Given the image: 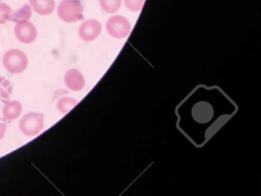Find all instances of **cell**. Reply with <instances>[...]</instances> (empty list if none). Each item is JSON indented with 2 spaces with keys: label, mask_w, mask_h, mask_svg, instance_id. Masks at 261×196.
Instances as JSON below:
<instances>
[{
  "label": "cell",
  "mask_w": 261,
  "mask_h": 196,
  "mask_svg": "<svg viewBox=\"0 0 261 196\" xmlns=\"http://www.w3.org/2000/svg\"><path fill=\"white\" fill-rule=\"evenodd\" d=\"M13 93V85L4 77L0 76V99L8 100Z\"/></svg>",
  "instance_id": "5bb4252c"
},
{
  "label": "cell",
  "mask_w": 261,
  "mask_h": 196,
  "mask_svg": "<svg viewBox=\"0 0 261 196\" xmlns=\"http://www.w3.org/2000/svg\"><path fill=\"white\" fill-rule=\"evenodd\" d=\"M65 82L68 89L72 91H80L85 85V80L80 70L71 68L65 75Z\"/></svg>",
  "instance_id": "52a82bcc"
},
{
  "label": "cell",
  "mask_w": 261,
  "mask_h": 196,
  "mask_svg": "<svg viewBox=\"0 0 261 196\" xmlns=\"http://www.w3.org/2000/svg\"><path fill=\"white\" fill-rule=\"evenodd\" d=\"M0 1H2V0H0Z\"/></svg>",
  "instance_id": "ac0fdd59"
},
{
  "label": "cell",
  "mask_w": 261,
  "mask_h": 196,
  "mask_svg": "<svg viewBox=\"0 0 261 196\" xmlns=\"http://www.w3.org/2000/svg\"><path fill=\"white\" fill-rule=\"evenodd\" d=\"M32 17V9L29 5L25 4L17 11H13L10 14L9 20L13 22L28 21Z\"/></svg>",
  "instance_id": "8fae6325"
},
{
  "label": "cell",
  "mask_w": 261,
  "mask_h": 196,
  "mask_svg": "<svg viewBox=\"0 0 261 196\" xmlns=\"http://www.w3.org/2000/svg\"><path fill=\"white\" fill-rule=\"evenodd\" d=\"M102 26L100 21L95 19L87 20L79 29V35L85 41H92L100 35Z\"/></svg>",
  "instance_id": "8992f818"
},
{
  "label": "cell",
  "mask_w": 261,
  "mask_h": 196,
  "mask_svg": "<svg viewBox=\"0 0 261 196\" xmlns=\"http://www.w3.org/2000/svg\"><path fill=\"white\" fill-rule=\"evenodd\" d=\"M44 119L45 116L42 113L35 112L27 113L21 119L19 129L25 136L30 137L36 136L43 130L45 126Z\"/></svg>",
  "instance_id": "3957f363"
},
{
  "label": "cell",
  "mask_w": 261,
  "mask_h": 196,
  "mask_svg": "<svg viewBox=\"0 0 261 196\" xmlns=\"http://www.w3.org/2000/svg\"><path fill=\"white\" fill-rule=\"evenodd\" d=\"M4 67L13 74H20L28 67L29 60L27 55L18 49H11L6 52L4 56Z\"/></svg>",
  "instance_id": "7a4b0ae2"
},
{
  "label": "cell",
  "mask_w": 261,
  "mask_h": 196,
  "mask_svg": "<svg viewBox=\"0 0 261 196\" xmlns=\"http://www.w3.org/2000/svg\"><path fill=\"white\" fill-rule=\"evenodd\" d=\"M99 3L105 12L113 14L120 9L122 0H99Z\"/></svg>",
  "instance_id": "4fadbf2b"
},
{
  "label": "cell",
  "mask_w": 261,
  "mask_h": 196,
  "mask_svg": "<svg viewBox=\"0 0 261 196\" xmlns=\"http://www.w3.org/2000/svg\"><path fill=\"white\" fill-rule=\"evenodd\" d=\"M83 11L79 0H63L58 7V15L65 22L72 23L82 19Z\"/></svg>",
  "instance_id": "6da1fadb"
},
{
  "label": "cell",
  "mask_w": 261,
  "mask_h": 196,
  "mask_svg": "<svg viewBox=\"0 0 261 196\" xmlns=\"http://www.w3.org/2000/svg\"><path fill=\"white\" fill-rule=\"evenodd\" d=\"M213 108L208 103H198L192 108V116L194 119L200 124L209 122L213 117Z\"/></svg>",
  "instance_id": "ba28073f"
},
{
  "label": "cell",
  "mask_w": 261,
  "mask_h": 196,
  "mask_svg": "<svg viewBox=\"0 0 261 196\" xmlns=\"http://www.w3.org/2000/svg\"><path fill=\"white\" fill-rule=\"evenodd\" d=\"M7 122L6 119L0 118V139H2L4 137L6 131H7Z\"/></svg>",
  "instance_id": "e0dca14e"
},
{
  "label": "cell",
  "mask_w": 261,
  "mask_h": 196,
  "mask_svg": "<svg viewBox=\"0 0 261 196\" xmlns=\"http://www.w3.org/2000/svg\"><path fill=\"white\" fill-rule=\"evenodd\" d=\"M15 35L21 42L31 44L37 38V29L30 21H20L15 27Z\"/></svg>",
  "instance_id": "5b68a950"
},
{
  "label": "cell",
  "mask_w": 261,
  "mask_h": 196,
  "mask_svg": "<svg viewBox=\"0 0 261 196\" xmlns=\"http://www.w3.org/2000/svg\"><path fill=\"white\" fill-rule=\"evenodd\" d=\"M108 34L115 38H125L130 34L131 24L129 20L122 15H114L107 21Z\"/></svg>",
  "instance_id": "277c9868"
},
{
  "label": "cell",
  "mask_w": 261,
  "mask_h": 196,
  "mask_svg": "<svg viewBox=\"0 0 261 196\" xmlns=\"http://www.w3.org/2000/svg\"><path fill=\"white\" fill-rule=\"evenodd\" d=\"M144 3L145 0H124L126 7L134 12H140Z\"/></svg>",
  "instance_id": "9a60e30c"
},
{
  "label": "cell",
  "mask_w": 261,
  "mask_h": 196,
  "mask_svg": "<svg viewBox=\"0 0 261 196\" xmlns=\"http://www.w3.org/2000/svg\"><path fill=\"white\" fill-rule=\"evenodd\" d=\"M79 104V101L72 97H65L61 98L57 102V108L59 111L62 114H66L68 112L71 111L74 107Z\"/></svg>",
  "instance_id": "7c38bea8"
},
{
  "label": "cell",
  "mask_w": 261,
  "mask_h": 196,
  "mask_svg": "<svg viewBox=\"0 0 261 196\" xmlns=\"http://www.w3.org/2000/svg\"><path fill=\"white\" fill-rule=\"evenodd\" d=\"M30 2L32 7L39 15H50L56 7L55 0H30Z\"/></svg>",
  "instance_id": "30bf717a"
},
{
  "label": "cell",
  "mask_w": 261,
  "mask_h": 196,
  "mask_svg": "<svg viewBox=\"0 0 261 196\" xmlns=\"http://www.w3.org/2000/svg\"><path fill=\"white\" fill-rule=\"evenodd\" d=\"M22 111V105L17 101H7L4 104L3 114L7 120L17 119Z\"/></svg>",
  "instance_id": "9c48e42d"
},
{
  "label": "cell",
  "mask_w": 261,
  "mask_h": 196,
  "mask_svg": "<svg viewBox=\"0 0 261 196\" xmlns=\"http://www.w3.org/2000/svg\"><path fill=\"white\" fill-rule=\"evenodd\" d=\"M13 10L6 3H0V24H4L7 22Z\"/></svg>",
  "instance_id": "2e32d148"
}]
</instances>
